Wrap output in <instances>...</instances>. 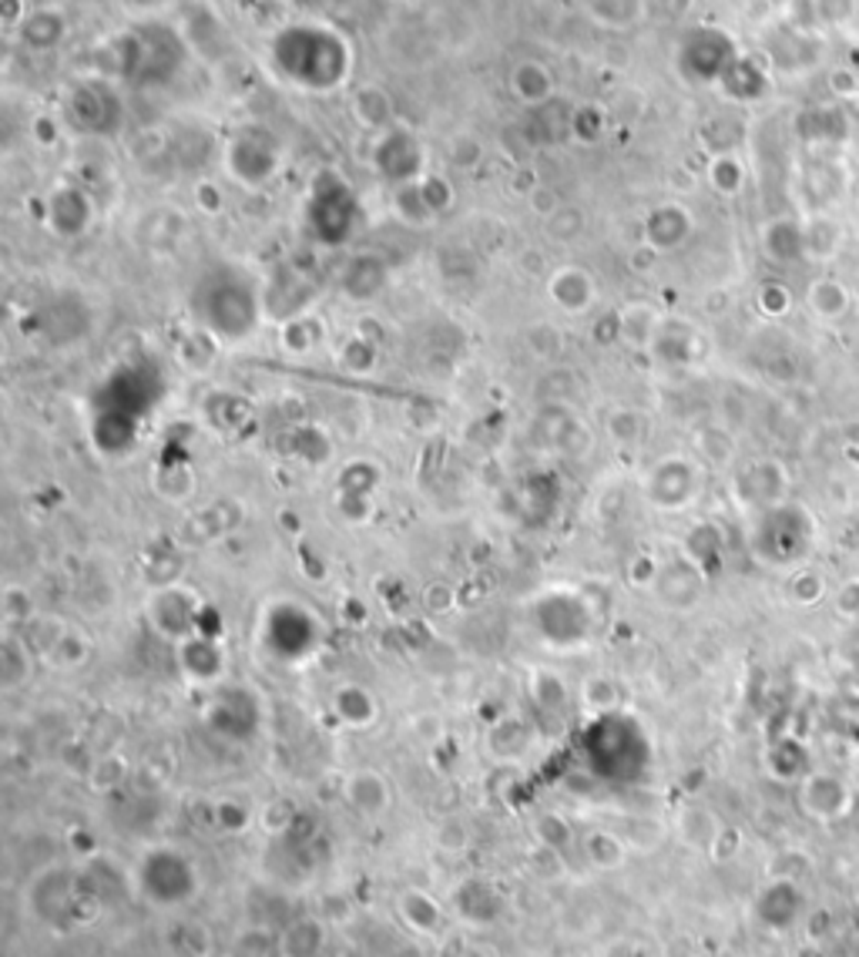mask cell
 <instances>
[{
    "label": "cell",
    "instance_id": "15",
    "mask_svg": "<svg viewBox=\"0 0 859 957\" xmlns=\"http://www.w3.org/2000/svg\"><path fill=\"white\" fill-rule=\"evenodd\" d=\"M125 776H129L125 760H121V756H101V760L94 763V770H91V786L104 793V790L117 786Z\"/></svg>",
    "mask_w": 859,
    "mask_h": 957
},
{
    "label": "cell",
    "instance_id": "3",
    "mask_svg": "<svg viewBox=\"0 0 859 957\" xmlns=\"http://www.w3.org/2000/svg\"><path fill=\"white\" fill-rule=\"evenodd\" d=\"M342 800H346V806L356 810L359 816L380 819V816L390 810V803H393V790H390V783H387L384 773H377V770H356V773H349L346 783H342Z\"/></svg>",
    "mask_w": 859,
    "mask_h": 957
},
{
    "label": "cell",
    "instance_id": "2",
    "mask_svg": "<svg viewBox=\"0 0 859 957\" xmlns=\"http://www.w3.org/2000/svg\"><path fill=\"white\" fill-rule=\"evenodd\" d=\"M453 914L470 924V927H487V924H498L508 910L504 897L490 887L487 880H463L460 887H453Z\"/></svg>",
    "mask_w": 859,
    "mask_h": 957
},
{
    "label": "cell",
    "instance_id": "8",
    "mask_svg": "<svg viewBox=\"0 0 859 957\" xmlns=\"http://www.w3.org/2000/svg\"><path fill=\"white\" fill-rule=\"evenodd\" d=\"M182 645V669H185V675L192 679V682H202V685H208V682H215L218 675H222V652H218V645L215 642H205V639H185V642H178Z\"/></svg>",
    "mask_w": 859,
    "mask_h": 957
},
{
    "label": "cell",
    "instance_id": "11",
    "mask_svg": "<svg viewBox=\"0 0 859 957\" xmlns=\"http://www.w3.org/2000/svg\"><path fill=\"white\" fill-rule=\"evenodd\" d=\"M28 679H31V652L24 642L8 635L4 649H0V682H4V689H21Z\"/></svg>",
    "mask_w": 859,
    "mask_h": 957
},
{
    "label": "cell",
    "instance_id": "1",
    "mask_svg": "<svg viewBox=\"0 0 859 957\" xmlns=\"http://www.w3.org/2000/svg\"><path fill=\"white\" fill-rule=\"evenodd\" d=\"M802 810L819 823H836L852 810V790L832 773H809L799 786Z\"/></svg>",
    "mask_w": 859,
    "mask_h": 957
},
{
    "label": "cell",
    "instance_id": "13",
    "mask_svg": "<svg viewBox=\"0 0 859 957\" xmlns=\"http://www.w3.org/2000/svg\"><path fill=\"white\" fill-rule=\"evenodd\" d=\"M215 823L225 829V833H245L253 823V810L238 803V800H218L215 803Z\"/></svg>",
    "mask_w": 859,
    "mask_h": 957
},
{
    "label": "cell",
    "instance_id": "6",
    "mask_svg": "<svg viewBox=\"0 0 859 957\" xmlns=\"http://www.w3.org/2000/svg\"><path fill=\"white\" fill-rule=\"evenodd\" d=\"M165 947L172 957H212L215 954V937L205 920L195 917H178L165 927Z\"/></svg>",
    "mask_w": 859,
    "mask_h": 957
},
{
    "label": "cell",
    "instance_id": "12",
    "mask_svg": "<svg viewBox=\"0 0 859 957\" xmlns=\"http://www.w3.org/2000/svg\"><path fill=\"white\" fill-rule=\"evenodd\" d=\"M276 950H279V940H276L269 930L249 927V930H242V934L235 937L228 957H273Z\"/></svg>",
    "mask_w": 859,
    "mask_h": 957
},
{
    "label": "cell",
    "instance_id": "4",
    "mask_svg": "<svg viewBox=\"0 0 859 957\" xmlns=\"http://www.w3.org/2000/svg\"><path fill=\"white\" fill-rule=\"evenodd\" d=\"M802 907H806V897L799 884H792L789 877H776L756 900V914L769 930H789L792 924H799Z\"/></svg>",
    "mask_w": 859,
    "mask_h": 957
},
{
    "label": "cell",
    "instance_id": "14",
    "mask_svg": "<svg viewBox=\"0 0 859 957\" xmlns=\"http://www.w3.org/2000/svg\"><path fill=\"white\" fill-rule=\"evenodd\" d=\"M534 833H538V844H541V847L558 851V854L571 844V826H567L564 819H558L554 813L541 816L538 826H534Z\"/></svg>",
    "mask_w": 859,
    "mask_h": 957
},
{
    "label": "cell",
    "instance_id": "9",
    "mask_svg": "<svg viewBox=\"0 0 859 957\" xmlns=\"http://www.w3.org/2000/svg\"><path fill=\"white\" fill-rule=\"evenodd\" d=\"M326 927L316 917H299L279 934V954L283 957H316L323 950Z\"/></svg>",
    "mask_w": 859,
    "mask_h": 957
},
{
    "label": "cell",
    "instance_id": "5",
    "mask_svg": "<svg viewBox=\"0 0 859 957\" xmlns=\"http://www.w3.org/2000/svg\"><path fill=\"white\" fill-rule=\"evenodd\" d=\"M397 917L420 937H437L443 927V907L420 887H407L397 894Z\"/></svg>",
    "mask_w": 859,
    "mask_h": 957
},
{
    "label": "cell",
    "instance_id": "10",
    "mask_svg": "<svg viewBox=\"0 0 859 957\" xmlns=\"http://www.w3.org/2000/svg\"><path fill=\"white\" fill-rule=\"evenodd\" d=\"M581 854L594 871H615L625 864V841L611 829H591L581 841Z\"/></svg>",
    "mask_w": 859,
    "mask_h": 957
},
{
    "label": "cell",
    "instance_id": "7",
    "mask_svg": "<svg viewBox=\"0 0 859 957\" xmlns=\"http://www.w3.org/2000/svg\"><path fill=\"white\" fill-rule=\"evenodd\" d=\"M333 709H336L339 720H342L346 726H352V730L374 726L377 715H380V705H377L374 692L362 689V685H352V682H349V685H339V689L333 692Z\"/></svg>",
    "mask_w": 859,
    "mask_h": 957
},
{
    "label": "cell",
    "instance_id": "16",
    "mask_svg": "<svg viewBox=\"0 0 859 957\" xmlns=\"http://www.w3.org/2000/svg\"><path fill=\"white\" fill-rule=\"evenodd\" d=\"M856 900H859V897H856Z\"/></svg>",
    "mask_w": 859,
    "mask_h": 957
}]
</instances>
